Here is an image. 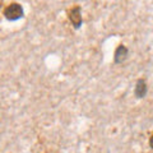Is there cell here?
<instances>
[{
  "label": "cell",
  "instance_id": "cell-1",
  "mask_svg": "<svg viewBox=\"0 0 153 153\" xmlns=\"http://www.w3.org/2000/svg\"><path fill=\"white\" fill-rule=\"evenodd\" d=\"M23 14H25L23 8H22L21 4H18V3L9 4V5L4 9V16H5V18L8 21H12V22L21 19L23 17Z\"/></svg>",
  "mask_w": 153,
  "mask_h": 153
},
{
  "label": "cell",
  "instance_id": "cell-2",
  "mask_svg": "<svg viewBox=\"0 0 153 153\" xmlns=\"http://www.w3.org/2000/svg\"><path fill=\"white\" fill-rule=\"evenodd\" d=\"M69 21L71 22L74 28H79L82 26V13H80V7L75 5L69 10Z\"/></svg>",
  "mask_w": 153,
  "mask_h": 153
},
{
  "label": "cell",
  "instance_id": "cell-3",
  "mask_svg": "<svg viewBox=\"0 0 153 153\" xmlns=\"http://www.w3.org/2000/svg\"><path fill=\"white\" fill-rule=\"evenodd\" d=\"M128 55H129V51L126 49V46L120 45L115 51V56H114V60L116 64H121L124 63L126 59H128Z\"/></svg>",
  "mask_w": 153,
  "mask_h": 153
},
{
  "label": "cell",
  "instance_id": "cell-4",
  "mask_svg": "<svg viewBox=\"0 0 153 153\" xmlns=\"http://www.w3.org/2000/svg\"><path fill=\"white\" fill-rule=\"evenodd\" d=\"M148 92V87L144 79H139L135 84V88H134V93H135L137 98H144Z\"/></svg>",
  "mask_w": 153,
  "mask_h": 153
},
{
  "label": "cell",
  "instance_id": "cell-5",
  "mask_svg": "<svg viewBox=\"0 0 153 153\" xmlns=\"http://www.w3.org/2000/svg\"><path fill=\"white\" fill-rule=\"evenodd\" d=\"M149 146H151V148L153 149V134H152L151 138H149Z\"/></svg>",
  "mask_w": 153,
  "mask_h": 153
}]
</instances>
